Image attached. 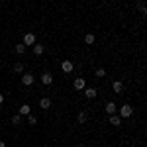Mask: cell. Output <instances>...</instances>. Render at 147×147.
Listing matches in <instances>:
<instances>
[{"mask_svg":"<svg viewBox=\"0 0 147 147\" xmlns=\"http://www.w3.org/2000/svg\"><path fill=\"white\" fill-rule=\"evenodd\" d=\"M131 114H134V108L129 104H122L120 106V118H129Z\"/></svg>","mask_w":147,"mask_h":147,"instance_id":"1","label":"cell"},{"mask_svg":"<svg viewBox=\"0 0 147 147\" xmlns=\"http://www.w3.org/2000/svg\"><path fill=\"white\" fill-rule=\"evenodd\" d=\"M34 82H35V77L32 75V73H24L22 75V84L24 86H32Z\"/></svg>","mask_w":147,"mask_h":147,"instance_id":"2","label":"cell"},{"mask_svg":"<svg viewBox=\"0 0 147 147\" xmlns=\"http://www.w3.org/2000/svg\"><path fill=\"white\" fill-rule=\"evenodd\" d=\"M24 45H35V35L34 34H24V41H22Z\"/></svg>","mask_w":147,"mask_h":147,"instance_id":"3","label":"cell"},{"mask_svg":"<svg viewBox=\"0 0 147 147\" xmlns=\"http://www.w3.org/2000/svg\"><path fill=\"white\" fill-rule=\"evenodd\" d=\"M104 112L110 114V116H114V114L118 112V106H116L114 102H108V104H106V108H104Z\"/></svg>","mask_w":147,"mask_h":147,"instance_id":"4","label":"cell"},{"mask_svg":"<svg viewBox=\"0 0 147 147\" xmlns=\"http://www.w3.org/2000/svg\"><path fill=\"white\" fill-rule=\"evenodd\" d=\"M39 108H43V110H49V108H51V98H47V96L39 98Z\"/></svg>","mask_w":147,"mask_h":147,"instance_id":"5","label":"cell"},{"mask_svg":"<svg viewBox=\"0 0 147 147\" xmlns=\"http://www.w3.org/2000/svg\"><path fill=\"white\" fill-rule=\"evenodd\" d=\"M73 86H75L77 90H82V88H86V80H84V79H75Z\"/></svg>","mask_w":147,"mask_h":147,"instance_id":"6","label":"cell"},{"mask_svg":"<svg viewBox=\"0 0 147 147\" xmlns=\"http://www.w3.org/2000/svg\"><path fill=\"white\" fill-rule=\"evenodd\" d=\"M30 112H32L30 104H22V106H20V110H18V116H30Z\"/></svg>","mask_w":147,"mask_h":147,"instance_id":"7","label":"cell"},{"mask_svg":"<svg viewBox=\"0 0 147 147\" xmlns=\"http://www.w3.org/2000/svg\"><path fill=\"white\" fill-rule=\"evenodd\" d=\"M61 69H63L65 73H73V61H69V59H65V61L61 63Z\"/></svg>","mask_w":147,"mask_h":147,"instance_id":"8","label":"cell"},{"mask_svg":"<svg viewBox=\"0 0 147 147\" xmlns=\"http://www.w3.org/2000/svg\"><path fill=\"white\" fill-rule=\"evenodd\" d=\"M41 82H43V84H47V86H49V84H51V82H53V75H51V73H43V75H41Z\"/></svg>","mask_w":147,"mask_h":147,"instance_id":"9","label":"cell"},{"mask_svg":"<svg viewBox=\"0 0 147 147\" xmlns=\"http://www.w3.org/2000/svg\"><path fill=\"white\" fill-rule=\"evenodd\" d=\"M96 94H98V92H96V88H94V86H88V88H84V96H86V98H96Z\"/></svg>","mask_w":147,"mask_h":147,"instance_id":"10","label":"cell"},{"mask_svg":"<svg viewBox=\"0 0 147 147\" xmlns=\"http://www.w3.org/2000/svg\"><path fill=\"white\" fill-rule=\"evenodd\" d=\"M112 88H114V92H116V94H120V92L124 90V84H122V80H114Z\"/></svg>","mask_w":147,"mask_h":147,"instance_id":"11","label":"cell"},{"mask_svg":"<svg viewBox=\"0 0 147 147\" xmlns=\"http://www.w3.org/2000/svg\"><path fill=\"white\" fill-rule=\"evenodd\" d=\"M110 124L112 125H122V118H120L118 114H114V116H110Z\"/></svg>","mask_w":147,"mask_h":147,"instance_id":"12","label":"cell"},{"mask_svg":"<svg viewBox=\"0 0 147 147\" xmlns=\"http://www.w3.org/2000/svg\"><path fill=\"white\" fill-rule=\"evenodd\" d=\"M43 51H45V47L41 45V43H35V45H34V53H35V55H41Z\"/></svg>","mask_w":147,"mask_h":147,"instance_id":"13","label":"cell"},{"mask_svg":"<svg viewBox=\"0 0 147 147\" xmlns=\"http://www.w3.org/2000/svg\"><path fill=\"white\" fill-rule=\"evenodd\" d=\"M94 39H96L94 34H86V35H84V43H86V45H92V43H94Z\"/></svg>","mask_w":147,"mask_h":147,"instance_id":"14","label":"cell"},{"mask_svg":"<svg viewBox=\"0 0 147 147\" xmlns=\"http://www.w3.org/2000/svg\"><path fill=\"white\" fill-rule=\"evenodd\" d=\"M10 122H12V125H20V122H22V116H18V114H14L10 118Z\"/></svg>","mask_w":147,"mask_h":147,"instance_id":"15","label":"cell"},{"mask_svg":"<svg viewBox=\"0 0 147 147\" xmlns=\"http://www.w3.org/2000/svg\"><path fill=\"white\" fill-rule=\"evenodd\" d=\"M86 118H88V114H86V112H80L79 116H77V122H79V124H84V122H86Z\"/></svg>","mask_w":147,"mask_h":147,"instance_id":"16","label":"cell"},{"mask_svg":"<svg viewBox=\"0 0 147 147\" xmlns=\"http://www.w3.org/2000/svg\"><path fill=\"white\" fill-rule=\"evenodd\" d=\"M14 49H16V53H20V55H24V53H26V45H24V43L14 45Z\"/></svg>","mask_w":147,"mask_h":147,"instance_id":"17","label":"cell"},{"mask_svg":"<svg viewBox=\"0 0 147 147\" xmlns=\"http://www.w3.org/2000/svg\"><path fill=\"white\" fill-rule=\"evenodd\" d=\"M14 71H16V73H24V63H16V65H14Z\"/></svg>","mask_w":147,"mask_h":147,"instance_id":"18","label":"cell"},{"mask_svg":"<svg viewBox=\"0 0 147 147\" xmlns=\"http://www.w3.org/2000/svg\"><path fill=\"white\" fill-rule=\"evenodd\" d=\"M96 77H98V79L106 77V69H96Z\"/></svg>","mask_w":147,"mask_h":147,"instance_id":"19","label":"cell"},{"mask_svg":"<svg viewBox=\"0 0 147 147\" xmlns=\"http://www.w3.org/2000/svg\"><path fill=\"white\" fill-rule=\"evenodd\" d=\"M137 8H139V12H143V14L147 12V8H145V4H143V2H137Z\"/></svg>","mask_w":147,"mask_h":147,"instance_id":"20","label":"cell"},{"mask_svg":"<svg viewBox=\"0 0 147 147\" xmlns=\"http://www.w3.org/2000/svg\"><path fill=\"white\" fill-rule=\"evenodd\" d=\"M28 122H30V124L34 125L35 122H37V120H35V116H32V114H30V116H28Z\"/></svg>","mask_w":147,"mask_h":147,"instance_id":"21","label":"cell"},{"mask_svg":"<svg viewBox=\"0 0 147 147\" xmlns=\"http://www.w3.org/2000/svg\"><path fill=\"white\" fill-rule=\"evenodd\" d=\"M2 102H4V94H0V104H2Z\"/></svg>","mask_w":147,"mask_h":147,"instance_id":"22","label":"cell"},{"mask_svg":"<svg viewBox=\"0 0 147 147\" xmlns=\"http://www.w3.org/2000/svg\"><path fill=\"white\" fill-rule=\"evenodd\" d=\"M0 147H6V143H4V141H0Z\"/></svg>","mask_w":147,"mask_h":147,"instance_id":"23","label":"cell"}]
</instances>
